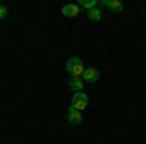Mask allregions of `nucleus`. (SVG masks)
Masks as SVG:
<instances>
[{
  "label": "nucleus",
  "mask_w": 146,
  "mask_h": 144,
  "mask_svg": "<svg viewBox=\"0 0 146 144\" xmlns=\"http://www.w3.org/2000/svg\"><path fill=\"white\" fill-rule=\"evenodd\" d=\"M84 62L80 60L78 56H72V58H68V62H66V72L70 74V76H74V78H80L82 74H84Z\"/></svg>",
  "instance_id": "nucleus-1"
},
{
  "label": "nucleus",
  "mask_w": 146,
  "mask_h": 144,
  "mask_svg": "<svg viewBox=\"0 0 146 144\" xmlns=\"http://www.w3.org/2000/svg\"><path fill=\"white\" fill-rule=\"evenodd\" d=\"M70 107L76 111H82L88 107V96L84 94V92H76L74 96H72V101H70Z\"/></svg>",
  "instance_id": "nucleus-2"
},
{
  "label": "nucleus",
  "mask_w": 146,
  "mask_h": 144,
  "mask_svg": "<svg viewBox=\"0 0 146 144\" xmlns=\"http://www.w3.org/2000/svg\"><path fill=\"white\" fill-rule=\"evenodd\" d=\"M82 76H84V78H82L84 82H90V84H94V82H98V80H100V72H98L96 68H86Z\"/></svg>",
  "instance_id": "nucleus-3"
},
{
  "label": "nucleus",
  "mask_w": 146,
  "mask_h": 144,
  "mask_svg": "<svg viewBox=\"0 0 146 144\" xmlns=\"http://www.w3.org/2000/svg\"><path fill=\"white\" fill-rule=\"evenodd\" d=\"M62 14L66 18H76L80 14V6L78 4H66V6H62Z\"/></svg>",
  "instance_id": "nucleus-4"
},
{
  "label": "nucleus",
  "mask_w": 146,
  "mask_h": 144,
  "mask_svg": "<svg viewBox=\"0 0 146 144\" xmlns=\"http://www.w3.org/2000/svg\"><path fill=\"white\" fill-rule=\"evenodd\" d=\"M68 123L72 125H80L82 123V111H76V109H68Z\"/></svg>",
  "instance_id": "nucleus-5"
},
{
  "label": "nucleus",
  "mask_w": 146,
  "mask_h": 144,
  "mask_svg": "<svg viewBox=\"0 0 146 144\" xmlns=\"http://www.w3.org/2000/svg\"><path fill=\"white\" fill-rule=\"evenodd\" d=\"M68 88L74 90V92H82V88H84V80L82 78H68Z\"/></svg>",
  "instance_id": "nucleus-6"
},
{
  "label": "nucleus",
  "mask_w": 146,
  "mask_h": 144,
  "mask_svg": "<svg viewBox=\"0 0 146 144\" xmlns=\"http://www.w3.org/2000/svg\"><path fill=\"white\" fill-rule=\"evenodd\" d=\"M98 0H80L78 2V6L80 8H86V10H92V8H98Z\"/></svg>",
  "instance_id": "nucleus-7"
},
{
  "label": "nucleus",
  "mask_w": 146,
  "mask_h": 144,
  "mask_svg": "<svg viewBox=\"0 0 146 144\" xmlns=\"http://www.w3.org/2000/svg\"><path fill=\"white\" fill-rule=\"evenodd\" d=\"M88 18H90L92 22H100V20H101L100 8H92V10H88Z\"/></svg>",
  "instance_id": "nucleus-8"
},
{
  "label": "nucleus",
  "mask_w": 146,
  "mask_h": 144,
  "mask_svg": "<svg viewBox=\"0 0 146 144\" xmlns=\"http://www.w3.org/2000/svg\"><path fill=\"white\" fill-rule=\"evenodd\" d=\"M109 10H113V12H121L123 10V2L121 0H109V6H107Z\"/></svg>",
  "instance_id": "nucleus-9"
},
{
  "label": "nucleus",
  "mask_w": 146,
  "mask_h": 144,
  "mask_svg": "<svg viewBox=\"0 0 146 144\" xmlns=\"http://www.w3.org/2000/svg\"><path fill=\"white\" fill-rule=\"evenodd\" d=\"M6 16H8V10H6L4 6H0V20H2V18H6Z\"/></svg>",
  "instance_id": "nucleus-10"
}]
</instances>
